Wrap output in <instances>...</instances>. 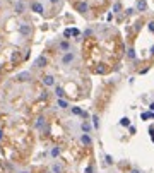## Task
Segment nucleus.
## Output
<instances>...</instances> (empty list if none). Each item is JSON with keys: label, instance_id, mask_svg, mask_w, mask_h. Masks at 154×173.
<instances>
[{"label": "nucleus", "instance_id": "aec40b11", "mask_svg": "<svg viewBox=\"0 0 154 173\" xmlns=\"http://www.w3.org/2000/svg\"><path fill=\"white\" fill-rule=\"evenodd\" d=\"M127 57L130 58V60H134V58H135V50H134V48H129V52H127Z\"/></svg>", "mask_w": 154, "mask_h": 173}, {"label": "nucleus", "instance_id": "6e6552de", "mask_svg": "<svg viewBox=\"0 0 154 173\" xmlns=\"http://www.w3.org/2000/svg\"><path fill=\"white\" fill-rule=\"evenodd\" d=\"M31 10L36 12V14H43V12H45V7H43L39 2H33V3H31Z\"/></svg>", "mask_w": 154, "mask_h": 173}, {"label": "nucleus", "instance_id": "f257e3e1", "mask_svg": "<svg viewBox=\"0 0 154 173\" xmlns=\"http://www.w3.org/2000/svg\"><path fill=\"white\" fill-rule=\"evenodd\" d=\"M31 33H33L31 24H28V22H21V24H19V34H21V36L28 38V36H31Z\"/></svg>", "mask_w": 154, "mask_h": 173}, {"label": "nucleus", "instance_id": "0eeeda50", "mask_svg": "<svg viewBox=\"0 0 154 173\" xmlns=\"http://www.w3.org/2000/svg\"><path fill=\"white\" fill-rule=\"evenodd\" d=\"M76 9H77V12H80V14H86V12L89 10V5H87L86 2H77V3H76Z\"/></svg>", "mask_w": 154, "mask_h": 173}, {"label": "nucleus", "instance_id": "9d476101", "mask_svg": "<svg viewBox=\"0 0 154 173\" xmlns=\"http://www.w3.org/2000/svg\"><path fill=\"white\" fill-rule=\"evenodd\" d=\"M80 142L86 146V147H89L91 144H93V141H91V137H89V134H82L80 135Z\"/></svg>", "mask_w": 154, "mask_h": 173}, {"label": "nucleus", "instance_id": "412c9836", "mask_svg": "<svg viewBox=\"0 0 154 173\" xmlns=\"http://www.w3.org/2000/svg\"><path fill=\"white\" fill-rule=\"evenodd\" d=\"M72 113H74V115H82V110H80V108H77V106H72Z\"/></svg>", "mask_w": 154, "mask_h": 173}, {"label": "nucleus", "instance_id": "4be33fe9", "mask_svg": "<svg viewBox=\"0 0 154 173\" xmlns=\"http://www.w3.org/2000/svg\"><path fill=\"white\" fill-rule=\"evenodd\" d=\"M58 154H60V147H53V149H52V156H53V158H57Z\"/></svg>", "mask_w": 154, "mask_h": 173}, {"label": "nucleus", "instance_id": "72a5a7b5", "mask_svg": "<svg viewBox=\"0 0 154 173\" xmlns=\"http://www.w3.org/2000/svg\"><path fill=\"white\" fill-rule=\"evenodd\" d=\"M149 108H151V110H154V103H151V105H149Z\"/></svg>", "mask_w": 154, "mask_h": 173}, {"label": "nucleus", "instance_id": "7c9ffc66", "mask_svg": "<svg viewBox=\"0 0 154 173\" xmlns=\"http://www.w3.org/2000/svg\"><path fill=\"white\" fill-rule=\"evenodd\" d=\"M142 118H151V113H142Z\"/></svg>", "mask_w": 154, "mask_h": 173}, {"label": "nucleus", "instance_id": "f704fd0d", "mask_svg": "<svg viewBox=\"0 0 154 173\" xmlns=\"http://www.w3.org/2000/svg\"><path fill=\"white\" fill-rule=\"evenodd\" d=\"M130 173H140V172H139V170H132Z\"/></svg>", "mask_w": 154, "mask_h": 173}, {"label": "nucleus", "instance_id": "5701e85b", "mask_svg": "<svg viewBox=\"0 0 154 173\" xmlns=\"http://www.w3.org/2000/svg\"><path fill=\"white\" fill-rule=\"evenodd\" d=\"M104 159H106V163H108V165H113V158H111L110 154H106V156H104Z\"/></svg>", "mask_w": 154, "mask_h": 173}, {"label": "nucleus", "instance_id": "2eb2a0df", "mask_svg": "<svg viewBox=\"0 0 154 173\" xmlns=\"http://www.w3.org/2000/svg\"><path fill=\"white\" fill-rule=\"evenodd\" d=\"M80 129H82V132H84V134H89V132H91V125H89L87 122H84V123L80 125Z\"/></svg>", "mask_w": 154, "mask_h": 173}, {"label": "nucleus", "instance_id": "393cba45", "mask_svg": "<svg viewBox=\"0 0 154 173\" xmlns=\"http://www.w3.org/2000/svg\"><path fill=\"white\" fill-rule=\"evenodd\" d=\"M63 36H65V38H70V36H72V34H70V29H65V31H63Z\"/></svg>", "mask_w": 154, "mask_h": 173}, {"label": "nucleus", "instance_id": "a211bd4d", "mask_svg": "<svg viewBox=\"0 0 154 173\" xmlns=\"http://www.w3.org/2000/svg\"><path fill=\"white\" fill-rule=\"evenodd\" d=\"M120 125H123V127H130V120L125 116V118H122V120H120Z\"/></svg>", "mask_w": 154, "mask_h": 173}, {"label": "nucleus", "instance_id": "1a4fd4ad", "mask_svg": "<svg viewBox=\"0 0 154 173\" xmlns=\"http://www.w3.org/2000/svg\"><path fill=\"white\" fill-rule=\"evenodd\" d=\"M137 10L139 12H146L147 10V0H137Z\"/></svg>", "mask_w": 154, "mask_h": 173}, {"label": "nucleus", "instance_id": "f3484780", "mask_svg": "<svg viewBox=\"0 0 154 173\" xmlns=\"http://www.w3.org/2000/svg\"><path fill=\"white\" fill-rule=\"evenodd\" d=\"M93 125H94V129H99V116L98 115H93Z\"/></svg>", "mask_w": 154, "mask_h": 173}, {"label": "nucleus", "instance_id": "e433bc0d", "mask_svg": "<svg viewBox=\"0 0 154 173\" xmlns=\"http://www.w3.org/2000/svg\"><path fill=\"white\" fill-rule=\"evenodd\" d=\"M22 173H29V172H22Z\"/></svg>", "mask_w": 154, "mask_h": 173}, {"label": "nucleus", "instance_id": "4468645a", "mask_svg": "<svg viewBox=\"0 0 154 173\" xmlns=\"http://www.w3.org/2000/svg\"><path fill=\"white\" fill-rule=\"evenodd\" d=\"M55 94H57V98H65V91L62 86H55Z\"/></svg>", "mask_w": 154, "mask_h": 173}, {"label": "nucleus", "instance_id": "473e14b6", "mask_svg": "<svg viewBox=\"0 0 154 173\" xmlns=\"http://www.w3.org/2000/svg\"><path fill=\"white\" fill-rule=\"evenodd\" d=\"M50 2H52V3H58V2H60V0H50Z\"/></svg>", "mask_w": 154, "mask_h": 173}, {"label": "nucleus", "instance_id": "7ed1b4c3", "mask_svg": "<svg viewBox=\"0 0 154 173\" xmlns=\"http://www.w3.org/2000/svg\"><path fill=\"white\" fill-rule=\"evenodd\" d=\"M36 69H45L46 65H48V58L45 57V55H39L36 60H34V63H33Z\"/></svg>", "mask_w": 154, "mask_h": 173}, {"label": "nucleus", "instance_id": "9b49d317", "mask_svg": "<svg viewBox=\"0 0 154 173\" xmlns=\"http://www.w3.org/2000/svg\"><path fill=\"white\" fill-rule=\"evenodd\" d=\"M58 50L63 52V53L69 52V50H70V43H69V41H60V43H58Z\"/></svg>", "mask_w": 154, "mask_h": 173}, {"label": "nucleus", "instance_id": "f8f14e48", "mask_svg": "<svg viewBox=\"0 0 154 173\" xmlns=\"http://www.w3.org/2000/svg\"><path fill=\"white\" fill-rule=\"evenodd\" d=\"M57 105H58V108H62V110H65V108H69V101H67L65 98H58Z\"/></svg>", "mask_w": 154, "mask_h": 173}, {"label": "nucleus", "instance_id": "423d86ee", "mask_svg": "<svg viewBox=\"0 0 154 173\" xmlns=\"http://www.w3.org/2000/svg\"><path fill=\"white\" fill-rule=\"evenodd\" d=\"M14 10H16V14H22V12L26 10V3H24L22 0H17V2L14 3Z\"/></svg>", "mask_w": 154, "mask_h": 173}, {"label": "nucleus", "instance_id": "c756f323", "mask_svg": "<svg viewBox=\"0 0 154 173\" xmlns=\"http://www.w3.org/2000/svg\"><path fill=\"white\" fill-rule=\"evenodd\" d=\"M149 134H151V137H153V141H154V127H151V129H149Z\"/></svg>", "mask_w": 154, "mask_h": 173}, {"label": "nucleus", "instance_id": "c9c22d12", "mask_svg": "<svg viewBox=\"0 0 154 173\" xmlns=\"http://www.w3.org/2000/svg\"><path fill=\"white\" fill-rule=\"evenodd\" d=\"M151 55H154V46L151 48Z\"/></svg>", "mask_w": 154, "mask_h": 173}, {"label": "nucleus", "instance_id": "c85d7f7f", "mask_svg": "<svg viewBox=\"0 0 154 173\" xmlns=\"http://www.w3.org/2000/svg\"><path fill=\"white\" fill-rule=\"evenodd\" d=\"M93 34V31L91 29H86V33H84V36H91Z\"/></svg>", "mask_w": 154, "mask_h": 173}, {"label": "nucleus", "instance_id": "39448f33", "mask_svg": "<svg viewBox=\"0 0 154 173\" xmlns=\"http://www.w3.org/2000/svg\"><path fill=\"white\" fill-rule=\"evenodd\" d=\"M41 81H43V84H45L46 88H52V86H55V77L50 76V74H48V76H43V77H41Z\"/></svg>", "mask_w": 154, "mask_h": 173}, {"label": "nucleus", "instance_id": "ddd939ff", "mask_svg": "<svg viewBox=\"0 0 154 173\" xmlns=\"http://www.w3.org/2000/svg\"><path fill=\"white\" fill-rule=\"evenodd\" d=\"M45 123H46V120H45V116H38V120H36V123H34V127L41 130L43 127H45Z\"/></svg>", "mask_w": 154, "mask_h": 173}, {"label": "nucleus", "instance_id": "cd10ccee", "mask_svg": "<svg viewBox=\"0 0 154 173\" xmlns=\"http://www.w3.org/2000/svg\"><path fill=\"white\" fill-rule=\"evenodd\" d=\"M84 173H93V166H91V165H89V166H87V168H86V172Z\"/></svg>", "mask_w": 154, "mask_h": 173}, {"label": "nucleus", "instance_id": "b1692460", "mask_svg": "<svg viewBox=\"0 0 154 173\" xmlns=\"http://www.w3.org/2000/svg\"><path fill=\"white\" fill-rule=\"evenodd\" d=\"M96 72H98V74H104V72H106V69L101 65V67H98V69H96Z\"/></svg>", "mask_w": 154, "mask_h": 173}, {"label": "nucleus", "instance_id": "dca6fc26", "mask_svg": "<svg viewBox=\"0 0 154 173\" xmlns=\"http://www.w3.org/2000/svg\"><path fill=\"white\" fill-rule=\"evenodd\" d=\"M52 172H53V173H63V168H62V165L55 163V165H53V168H52Z\"/></svg>", "mask_w": 154, "mask_h": 173}, {"label": "nucleus", "instance_id": "bb28decb", "mask_svg": "<svg viewBox=\"0 0 154 173\" xmlns=\"http://www.w3.org/2000/svg\"><path fill=\"white\" fill-rule=\"evenodd\" d=\"M149 29L154 33V21H149Z\"/></svg>", "mask_w": 154, "mask_h": 173}, {"label": "nucleus", "instance_id": "20e7f679", "mask_svg": "<svg viewBox=\"0 0 154 173\" xmlns=\"http://www.w3.org/2000/svg\"><path fill=\"white\" fill-rule=\"evenodd\" d=\"M16 79L19 81V82H28V81H31V72L29 70H24V72H19Z\"/></svg>", "mask_w": 154, "mask_h": 173}, {"label": "nucleus", "instance_id": "2f4dec72", "mask_svg": "<svg viewBox=\"0 0 154 173\" xmlns=\"http://www.w3.org/2000/svg\"><path fill=\"white\" fill-rule=\"evenodd\" d=\"M2 139H3V130L0 129V141H2Z\"/></svg>", "mask_w": 154, "mask_h": 173}, {"label": "nucleus", "instance_id": "6ab92c4d", "mask_svg": "<svg viewBox=\"0 0 154 173\" xmlns=\"http://www.w3.org/2000/svg\"><path fill=\"white\" fill-rule=\"evenodd\" d=\"M122 10V5H120V2H115V5H113V14H118Z\"/></svg>", "mask_w": 154, "mask_h": 173}, {"label": "nucleus", "instance_id": "f03ea898", "mask_svg": "<svg viewBox=\"0 0 154 173\" xmlns=\"http://www.w3.org/2000/svg\"><path fill=\"white\" fill-rule=\"evenodd\" d=\"M74 60H76V53L69 50V52H65L63 57H62V65H70Z\"/></svg>", "mask_w": 154, "mask_h": 173}, {"label": "nucleus", "instance_id": "a878e982", "mask_svg": "<svg viewBox=\"0 0 154 173\" xmlns=\"http://www.w3.org/2000/svg\"><path fill=\"white\" fill-rule=\"evenodd\" d=\"M70 34L72 36H79V29H70Z\"/></svg>", "mask_w": 154, "mask_h": 173}]
</instances>
